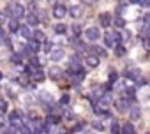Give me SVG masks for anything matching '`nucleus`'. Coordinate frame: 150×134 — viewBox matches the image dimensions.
<instances>
[{
	"instance_id": "4be33fe9",
	"label": "nucleus",
	"mask_w": 150,
	"mask_h": 134,
	"mask_svg": "<svg viewBox=\"0 0 150 134\" xmlns=\"http://www.w3.org/2000/svg\"><path fill=\"white\" fill-rule=\"evenodd\" d=\"M42 102H51L53 101V97H51V94H48V92H41V97H39Z\"/></svg>"
},
{
	"instance_id": "20e7f679",
	"label": "nucleus",
	"mask_w": 150,
	"mask_h": 134,
	"mask_svg": "<svg viewBox=\"0 0 150 134\" xmlns=\"http://www.w3.org/2000/svg\"><path fill=\"white\" fill-rule=\"evenodd\" d=\"M23 115L20 113V111H11L9 113V123H11V127H20L23 122Z\"/></svg>"
},
{
	"instance_id": "f3484780",
	"label": "nucleus",
	"mask_w": 150,
	"mask_h": 134,
	"mask_svg": "<svg viewBox=\"0 0 150 134\" xmlns=\"http://www.w3.org/2000/svg\"><path fill=\"white\" fill-rule=\"evenodd\" d=\"M28 48H30L34 53H37V51H39V48H41V42H37L35 39H28Z\"/></svg>"
},
{
	"instance_id": "2f4dec72",
	"label": "nucleus",
	"mask_w": 150,
	"mask_h": 134,
	"mask_svg": "<svg viewBox=\"0 0 150 134\" xmlns=\"http://www.w3.org/2000/svg\"><path fill=\"white\" fill-rule=\"evenodd\" d=\"M124 53H125V48H124L122 44H118V46H115V55H117V56H122Z\"/></svg>"
},
{
	"instance_id": "7c9ffc66",
	"label": "nucleus",
	"mask_w": 150,
	"mask_h": 134,
	"mask_svg": "<svg viewBox=\"0 0 150 134\" xmlns=\"http://www.w3.org/2000/svg\"><path fill=\"white\" fill-rule=\"evenodd\" d=\"M113 23L118 27V28H122V27H125V21H124V18H120V16H117L115 20H113Z\"/></svg>"
},
{
	"instance_id": "a878e982",
	"label": "nucleus",
	"mask_w": 150,
	"mask_h": 134,
	"mask_svg": "<svg viewBox=\"0 0 150 134\" xmlns=\"http://www.w3.org/2000/svg\"><path fill=\"white\" fill-rule=\"evenodd\" d=\"M11 60H13L14 63H21V60H23V55H21V53H13V55H11Z\"/></svg>"
},
{
	"instance_id": "5701e85b",
	"label": "nucleus",
	"mask_w": 150,
	"mask_h": 134,
	"mask_svg": "<svg viewBox=\"0 0 150 134\" xmlns=\"http://www.w3.org/2000/svg\"><path fill=\"white\" fill-rule=\"evenodd\" d=\"M18 129H20V134H32V129H30L27 123H21Z\"/></svg>"
},
{
	"instance_id": "6ab92c4d",
	"label": "nucleus",
	"mask_w": 150,
	"mask_h": 134,
	"mask_svg": "<svg viewBox=\"0 0 150 134\" xmlns=\"http://www.w3.org/2000/svg\"><path fill=\"white\" fill-rule=\"evenodd\" d=\"M134 125L132 123H124V127H122V134H134Z\"/></svg>"
},
{
	"instance_id": "412c9836",
	"label": "nucleus",
	"mask_w": 150,
	"mask_h": 134,
	"mask_svg": "<svg viewBox=\"0 0 150 134\" xmlns=\"http://www.w3.org/2000/svg\"><path fill=\"white\" fill-rule=\"evenodd\" d=\"M92 51H94V55H96V56H104V55H106L104 48H99V46H94V48H92Z\"/></svg>"
},
{
	"instance_id": "72a5a7b5",
	"label": "nucleus",
	"mask_w": 150,
	"mask_h": 134,
	"mask_svg": "<svg viewBox=\"0 0 150 134\" xmlns=\"http://www.w3.org/2000/svg\"><path fill=\"white\" fill-rule=\"evenodd\" d=\"M117 80H118V74L113 71V73H110V81H111V85L113 83H117Z\"/></svg>"
},
{
	"instance_id": "de8ad7c7",
	"label": "nucleus",
	"mask_w": 150,
	"mask_h": 134,
	"mask_svg": "<svg viewBox=\"0 0 150 134\" xmlns=\"http://www.w3.org/2000/svg\"><path fill=\"white\" fill-rule=\"evenodd\" d=\"M83 2H85V4H94L96 0H83Z\"/></svg>"
},
{
	"instance_id": "a19ab883",
	"label": "nucleus",
	"mask_w": 150,
	"mask_h": 134,
	"mask_svg": "<svg viewBox=\"0 0 150 134\" xmlns=\"http://www.w3.org/2000/svg\"><path fill=\"white\" fill-rule=\"evenodd\" d=\"M132 4H138V6H145L146 4V0H131Z\"/></svg>"
},
{
	"instance_id": "4468645a",
	"label": "nucleus",
	"mask_w": 150,
	"mask_h": 134,
	"mask_svg": "<svg viewBox=\"0 0 150 134\" xmlns=\"http://www.w3.org/2000/svg\"><path fill=\"white\" fill-rule=\"evenodd\" d=\"M32 39H35L37 42H46V35H44L42 30H35V32L32 34Z\"/></svg>"
},
{
	"instance_id": "2eb2a0df",
	"label": "nucleus",
	"mask_w": 150,
	"mask_h": 134,
	"mask_svg": "<svg viewBox=\"0 0 150 134\" xmlns=\"http://www.w3.org/2000/svg\"><path fill=\"white\" fill-rule=\"evenodd\" d=\"M27 23H28L30 27L37 25V23H39V18H37V14H35V13H30V14L27 16Z\"/></svg>"
},
{
	"instance_id": "4c0bfd02",
	"label": "nucleus",
	"mask_w": 150,
	"mask_h": 134,
	"mask_svg": "<svg viewBox=\"0 0 150 134\" xmlns=\"http://www.w3.org/2000/svg\"><path fill=\"white\" fill-rule=\"evenodd\" d=\"M143 23H145V25H150V13H146V14L143 16Z\"/></svg>"
},
{
	"instance_id": "39448f33",
	"label": "nucleus",
	"mask_w": 150,
	"mask_h": 134,
	"mask_svg": "<svg viewBox=\"0 0 150 134\" xmlns=\"http://www.w3.org/2000/svg\"><path fill=\"white\" fill-rule=\"evenodd\" d=\"M48 74H50V78H51L53 81H58V80L64 76V73H62V69H60V67H50Z\"/></svg>"
},
{
	"instance_id": "393cba45",
	"label": "nucleus",
	"mask_w": 150,
	"mask_h": 134,
	"mask_svg": "<svg viewBox=\"0 0 150 134\" xmlns=\"http://www.w3.org/2000/svg\"><path fill=\"white\" fill-rule=\"evenodd\" d=\"M65 32H67V27L65 25H62V23L55 25V34H65Z\"/></svg>"
},
{
	"instance_id": "f8f14e48",
	"label": "nucleus",
	"mask_w": 150,
	"mask_h": 134,
	"mask_svg": "<svg viewBox=\"0 0 150 134\" xmlns=\"http://www.w3.org/2000/svg\"><path fill=\"white\" fill-rule=\"evenodd\" d=\"M18 32H20V35H21V37H25V39H32V34H30L28 25H21V27L18 28Z\"/></svg>"
},
{
	"instance_id": "7ed1b4c3",
	"label": "nucleus",
	"mask_w": 150,
	"mask_h": 134,
	"mask_svg": "<svg viewBox=\"0 0 150 134\" xmlns=\"http://www.w3.org/2000/svg\"><path fill=\"white\" fill-rule=\"evenodd\" d=\"M99 37H101V32H99V28H97V27H90V28H87V30H85V39H87V41L94 42V41H97Z\"/></svg>"
},
{
	"instance_id": "ea45409f",
	"label": "nucleus",
	"mask_w": 150,
	"mask_h": 134,
	"mask_svg": "<svg viewBox=\"0 0 150 134\" xmlns=\"http://www.w3.org/2000/svg\"><path fill=\"white\" fill-rule=\"evenodd\" d=\"M6 123H7V120H6L4 113H0V127H2V125H6Z\"/></svg>"
},
{
	"instance_id": "e433bc0d",
	"label": "nucleus",
	"mask_w": 150,
	"mask_h": 134,
	"mask_svg": "<svg viewBox=\"0 0 150 134\" xmlns=\"http://www.w3.org/2000/svg\"><path fill=\"white\" fill-rule=\"evenodd\" d=\"M143 48H145L146 51H150V37H145V39H143Z\"/></svg>"
},
{
	"instance_id": "9d476101",
	"label": "nucleus",
	"mask_w": 150,
	"mask_h": 134,
	"mask_svg": "<svg viewBox=\"0 0 150 134\" xmlns=\"http://www.w3.org/2000/svg\"><path fill=\"white\" fill-rule=\"evenodd\" d=\"M99 23H101V27H110L111 25V16L108 13H103L99 16Z\"/></svg>"
},
{
	"instance_id": "37998d69",
	"label": "nucleus",
	"mask_w": 150,
	"mask_h": 134,
	"mask_svg": "<svg viewBox=\"0 0 150 134\" xmlns=\"http://www.w3.org/2000/svg\"><path fill=\"white\" fill-rule=\"evenodd\" d=\"M94 129H99V130H103L104 127H103V123H101V122H94Z\"/></svg>"
},
{
	"instance_id": "cd10ccee",
	"label": "nucleus",
	"mask_w": 150,
	"mask_h": 134,
	"mask_svg": "<svg viewBox=\"0 0 150 134\" xmlns=\"http://www.w3.org/2000/svg\"><path fill=\"white\" fill-rule=\"evenodd\" d=\"M139 116H141V111H139L138 108H132V109H131V118H132V120H138Z\"/></svg>"
},
{
	"instance_id": "8fccbe9b",
	"label": "nucleus",
	"mask_w": 150,
	"mask_h": 134,
	"mask_svg": "<svg viewBox=\"0 0 150 134\" xmlns=\"http://www.w3.org/2000/svg\"><path fill=\"white\" fill-rule=\"evenodd\" d=\"M0 80H2V73H0Z\"/></svg>"
},
{
	"instance_id": "f03ea898",
	"label": "nucleus",
	"mask_w": 150,
	"mask_h": 134,
	"mask_svg": "<svg viewBox=\"0 0 150 134\" xmlns=\"http://www.w3.org/2000/svg\"><path fill=\"white\" fill-rule=\"evenodd\" d=\"M118 41H120V34H118V32H108V34L104 35V44L110 46V48H113Z\"/></svg>"
},
{
	"instance_id": "473e14b6",
	"label": "nucleus",
	"mask_w": 150,
	"mask_h": 134,
	"mask_svg": "<svg viewBox=\"0 0 150 134\" xmlns=\"http://www.w3.org/2000/svg\"><path fill=\"white\" fill-rule=\"evenodd\" d=\"M134 94H136V90H134L132 87L125 88V97H129V99H134Z\"/></svg>"
},
{
	"instance_id": "49530a36",
	"label": "nucleus",
	"mask_w": 150,
	"mask_h": 134,
	"mask_svg": "<svg viewBox=\"0 0 150 134\" xmlns=\"http://www.w3.org/2000/svg\"><path fill=\"white\" fill-rule=\"evenodd\" d=\"M4 18H6V16H4V13H2V11H0V23H2V21H4Z\"/></svg>"
},
{
	"instance_id": "aec40b11",
	"label": "nucleus",
	"mask_w": 150,
	"mask_h": 134,
	"mask_svg": "<svg viewBox=\"0 0 150 134\" xmlns=\"http://www.w3.org/2000/svg\"><path fill=\"white\" fill-rule=\"evenodd\" d=\"M18 28H20V23H18V20L11 18V20H9V30H11V32H18Z\"/></svg>"
},
{
	"instance_id": "603ef678",
	"label": "nucleus",
	"mask_w": 150,
	"mask_h": 134,
	"mask_svg": "<svg viewBox=\"0 0 150 134\" xmlns=\"http://www.w3.org/2000/svg\"><path fill=\"white\" fill-rule=\"evenodd\" d=\"M120 2H122V0H120Z\"/></svg>"
},
{
	"instance_id": "3c124183",
	"label": "nucleus",
	"mask_w": 150,
	"mask_h": 134,
	"mask_svg": "<svg viewBox=\"0 0 150 134\" xmlns=\"http://www.w3.org/2000/svg\"><path fill=\"white\" fill-rule=\"evenodd\" d=\"M87 134H92V132H87Z\"/></svg>"
},
{
	"instance_id": "1a4fd4ad",
	"label": "nucleus",
	"mask_w": 150,
	"mask_h": 134,
	"mask_svg": "<svg viewBox=\"0 0 150 134\" xmlns=\"http://www.w3.org/2000/svg\"><path fill=\"white\" fill-rule=\"evenodd\" d=\"M85 63H87L88 67H97V65H99V56L88 55V56H85Z\"/></svg>"
},
{
	"instance_id": "58836bf2",
	"label": "nucleus",
	"mask_w": 150,
	"mask_h": 134,
	"mask_svg": "<svg viewBox=\"0 0 150 134\" xmlns=\"http://www.w3.org/2000/svg\"><path fill=\"white\" fill-rule=\"evenodd\" d=\"M72 32H74V34L78 35V34L81 32V27H80V25H72Z\"/></svg>"
},
{
	"instance_id": "f704fd0d",
	"label": "nucleus",
	"mask_w": 150,
	"mask_h": 134,
	"mask_svg": "<svg viewBox=\"0 0 150 134\" xmlns=\"http://www.w3.org/2000/svg\"><path fill=\"white\" fill-rule=\"evenodd\" d=\"M18 83H20V85H23V87H27V85H28V78L23 74V76H20V81H18Z\"/></svg>"
},
{
	"instance_id": "9b49d317",
	"label": "nucleus",
	"mask_w": 150,
	"mask_h": 134,
	"mask_svg": "<svg viewBox=\"0 0 150 134\" xmlns=\"http://www.w3.org/2000/svg\"><path fill=\"white\" fill-rule=\"evenodd\" d=\"M50 53H51L50 58H51L53 62H58V60L64 58V49H60V48H58V49H53V51H50Z\"/></svg>"
},
{
	"instance_id": "c9c22d12",
	"label": "nucleus",
	"mask_w": 150,
	"mask_h": 134,
	"mask_svg": "<svg viewBox=\"0 0 150 134\" xmlns=\"http://www.w3.org/2000/svg\"><path fill=\"white\" fill-rule=\"evenodd\" d=\"M60 104H62V106H65V104H69V95H67V94H64V95L60 97Z\"/></svg>"
},
{
	"instance_id": "bb28decb",
	"label": "nucleus",
	"mask_w": 150,
	"mask_h": 134,
	"mask_svg": "<svg viewBox=\"0 0 150 134\" xmlns=\"http://www.w3.org/2000/svg\"><path fill=\"white\" fill-rule=\"evenodd\" d=\"M21 51H23V53H21L23 56H28V58H30V56H34V51H32L28 46H23V48H21Z\"/></svg>"
},
{
	"instance_id": "423d86ee",
	"label": "nucleus",
	"mask_w": 150,
	"mask_h": 134,
	"mask_svg": "<svg viewBox=\"0 0 150 134\" xmlns=\"http://www.w3.org/2000/svg\"><path fill=\"white\" fill-rule=\"evenodd\" d=\"M124 76H125L127 80H134V81H136L141 74H139V69H138V67H132V69H125Z\"/></svg>"
},
{
	"instance_id": "0eeeda50",
	"label": "nucleus",
	"mask_w": 150,
	"mask_h": 134,
	"mask_svg": "<svg viewBox=\"0 0 150 134\" xmlns=\"http://www.w3.org/2000/svg\"><path fill=\"white\" fill-rule=\"evenodd\" d=\"M65 14H67V9H65L64 6H60V4H58V6H55V7H53V16H55V18H58V20H60V18H64Z\"/></svg>"
},
{
	"instance_id": "a18cd8bd",
	"label": "nucleus",
	"mask_w": 150,
	"mask_h": 134,
	"mask_svg": "<svg viewBox=\"0 0 150 134\" xmlns=\"http://www.w3.org/2000/svg\"><path fill=\"white\" fill-rule=\"evenodd\" d=\"M4 37H6V32H4L2 27H0V39H4Z\"/></svg>"
},
{
	"instance_id": "f257e3e1",
	"label": "nucleus",
	"mask_w": 150,
	"mask_h": 134,
	"mask_svg": "<svg viewBox=\"0 0 150 134\" xmlns=\"http://www.w3.org/2000/svg\"><path fill=\"white\" fill-rule=\"evenodd\" d=\"M7 14H11V18H14V20H20V18L25 14V7H23L21 4L11 2V4L7 6Z\"/></svg>"
},
{
	"instance_id": "dca6fc26",
	"label": "nucleus",
	"mask_w": 150,
	"mask_h": 134,
	"mask_svg": "<svg viewBox=\"0 0 150 134\" xmlns=\"http://www.w3.org/2000/svg\"><path fill=\"white\" fill-rule=\"evenodd\" d=\"M30 78H32L34 81H42V80H44V74L41 73V69H34V73L30 74Z\"/></svg>"
},
{
	"instance_id": "ddd939ff",
	"label": "nucleus",
	"mask_w": 150,
	"mask_h": 134,
	"mask_svg": "<svg viewBox=\"0 0 150 134\" xmlns=\"http://www.w3.org/2000/svg\"><path fill=\"white\" fill-rule=\"evenodd\" d=\"M115 106H117V109H118L120 113H124V111H127V109H129V102H127V99H122V101L115 102Z\"/></svg>"
},
{
	"instance_id": "a211bd4d",
	"label": "nucleus",
	"mask_w": 150,
	"mask_h": 134,
	"mask_svg": "<svg viewBox=\"0 0 150 134\" xmlns=\"http://www.w3.org/2000/svg\"><path fill=\"white\" fill-rule=\"evenodd\" d=\"M69 14H71L72 18H80V16H81V7H80V6H74V7H71Z\"/></svg>"
},
{
	"instance_id": "79ce46f5",
	"label": "nucleus",
	"mask_w": 150,
	"mask_h": 134,
	"mask_svg": "<svg viewBox=\"0 0 150 134\" xmlns=\"http://www.w3.org/2000/svg\"><path fill=\"white\" fill-rule=\"evenodd\" d=\"M44 51H46V53H50V51H51V42H48V41H46V44H44Z\"/></svg>"
},
{
	"instance_id": "b1692460",
	"label": "nucleus",
	"mask_w": 150,
	"mask_h": 134,
	"mask_svg": "<svg viewBox=\"0 0 150 134\" xmlns=\"http://www.w3.org/2000/svg\"><path fill=\"white\" fill-rule=\"evenodd\" d=\"M7 109H9V104H7V101L0 97V113H6Z\"/></svg>"
},
{
	"instance_id": "09e8293b",
	"label": "nucleus",
	"mask_w": 150,
	"mask_h": 134,
	"mask_svg": "<svg viewBox=\"0 0 150 134\" xmlns=\"http://www.w3.org/2000/svg\"><path fill=\"white\" fill-rule=\"evenodd\" d=\"M146 6H148V7H150V0H146Z\"/></svg>"
},
{
	"instance_id": "6e6552de",
	"label": "nucleus",
	"mask_w": 150,
	"mask_h": 134,
	"mask_svg": "<svg viewBox=\"0 0 150 134\" xmlns=\"http://www.w3.org/2000/svg\"><path fill=\"white\" fill-rule=\"evenodd\" d=\"M113 102V95L110 94V92H104L101 97H99V104L101 106H108V104H111Z\"/></svg>"
},
{
	"instance_id": "c756f323",
	"label": "nucleus",
	"mask_w": 150,
	"mask_h": 134,
	"mask_svg": "<svg viewBox=\"0 0 150 134\" xmlns=\"http://www.w3.org/2000/svg\"><path fill=\"white\" fill-rule=\"evenodd\" d=\"M111 132H113V134H120V125H118L117 120L111 122Z\"/></svg>"
},
{
	"instance_id": "c85d7f7f",
	"label": "nucleus",
	"mask_w": 150,
	"mask_h": 134,
	"mask_svg": "<svg viewBox=\"0 0 150 134\" xmlns=\"http://www.w3.org/2000/svg\"><path fill=\"white\" fill-rule=\"evenodd\" d=\"M46 123H48V125H57V123H58V116L50 115V116L46 118Z\"/></svg>"
},
{
	"instance_id": "c03bdc74",
	"label": "nucleus",
	"mask_w": 150,
	"mask_h": 134,
	"mask_svg": "<svg viewBox=\"0 0 150 134\" xmlns=\"http://www.w3.org/2000/svg\"><path fill=\"white\" fill-rule=\"evenodd\" d=\"M136 83H138V85H146V80H143V78L139 76V78L136 80Z\"/></svg>"
}]
</instances>
